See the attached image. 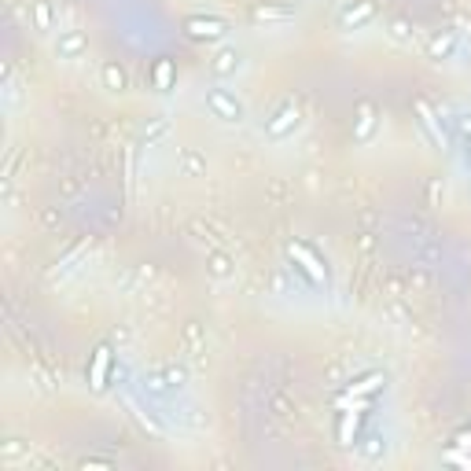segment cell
<instances>
[{"label":"cell","mask_w":471,"mask_h":471,"mask_svg":"<svg viewBox=\"0 0 471 471\" xmlns=\"http://www.w3.org/2000/svg\"><path fill=\"white\" fill-rule=\"evenodd\" d=\"M107 368H111V346H100L92 357V391L107 387Z\"/></svg>","instance_id":"obj_10"},{"label":"cell","mask_w":471,"mask_h":471,"mask_svg":"<svg viewBox=\"0 0 471 471\" xmlns=\"http://www.w3.org/2000/svg\"><path fill=\"white\" fill-rule=\"evenodd\" d=\"M383 453H387V442H383V434H368L365 442H361V457H365L368 464L383 460Z\"/></svg>","instance_id":"obj_13"},{"label":"cell","mask_w":471,"mask_h":471,"mask_svg":"<svg viewBox=\"0 0 471 471\" xmlns=\"http://www.w3.org/2000/svg\"><path fill=\"white\" fill-rule=\"evenodd\" d=\"M52 23H56V15H52V0H34V26L41 30H52Z\"/></svg>","instance_id":"obj_14"},{"label":"cell","mask_w":471,"mask_h":471,"mask_svg":"<svg viewBox=\"0 0 471 471\" xmlns=\"http://www.w3.org/2000/svg\"><path fill=\"white\" fill-rule=\"evenodd\" d=\"M203 166H206V162H203L196 151H188V155H184V170H188V173H203Z\"/></svg>","instance_id":"obj_20"},{"label":"cell","mask_w":471,"mask_h":471,"mask_svg":"<svg viewBox=\"0 0 471 471\" xmlns=\"http://www.w3.org/2000/svg\"><path fill=\"white\" fill-rule=\"evenodd\" d=\"M170 81H173V63H170V59H158V63H155V85L166 92Z\"/></svg>","instance_id":"obj_18"},{"label":"cell","mask_w":471,"mask_h":471,"mask_svg":"<svg viewBox=\"0 0 471 471\" xmlns=\"http://www.w3.org/2000/svg\"><path fill=\"white\" fill-rule=\"evenodd\" d=\"M162 133H166V118H158V122H155V125L148 129V133H144V140H148V144H151V140H158Z\"/></svg>","instance_id":"obj_21"},{"label":"cell","mask_w":471,"mask_h":471,"mask_svg":"<svg viewBox=\"0 0 471 471\" xmlns=\"http://www.w3.org/2000/svg\"><path fill=\"white\" fill-rule=\"evenodd\" d=\"M206 269H210V276H218V280H225V276H232V262H229V254H210Z\"/></svg>","instance_id":"obj_16"},{"label":"cell","mask_w":471,"mask_h":471,"mask_svg":"<svg viewBox=\"0 0 471 471\" xmlns=\"http://www.w3.org/2000/svg\"><path fill=\"white\" fill-rule=\"evenodd\" d=\"M203 100H206V111H210V115H214L218 122H243V103L236 100L229 89L210 85Z\"/></svg>","instance_id":"obj_1"},{"label":"cell","mask_w":471,"mask_h":471,"mask_svg":"<svg viewBox=\"0 0 471 471\" xmlns=\"http://www.w3.org/2000/svg\"><path fill=\"white\" fill-rule=\"evenodd\" d=\"M239 67H243V56L236 52V48H221V52L214 56V63H210V74L214 77H232Z\"/></svg>","instance_id":"obj_8"},{"label":"cell","mask_w":471,"mask_h":471,"mask_svg":"<svg viewBox=\"0 0 471 471\" xmlns=\"http://www.w3.org/2000/svg\"><path fill=\"white\" fill-rule=\"evenodd\" d=\"M372 133H376V107H372V103H361V107H357V129H353V140H357V144H365V140H372Z\"/></svg>","instance_id":"obj_9"},{"label":"cell","mask_w":471,"mask_h":471,"mask_svg":"<svg viewBox=\"0 0 471 471\" xmlns=\"http://www.w3.org/2000/svg\"><path fill=\"white\" fill-rule=\"evenodd\" d=\"M387 34H391L394 41H413V34H416V30L409 26V23H405V19H391V23H387Z\"/></svg>","instance_id":"obj_17"},{"label":"cell","mask_w":471,"mask_h":471,"mask_svg":"<svg viewBox=\"0 0 471 471\" xmlns=\"http://www.w3.org/2000/svg\"><path fill=\"white\" fill-rule=\"evenodd\" d=\"M416 111H420V125H424L427 133L434 137V144H446V133L438 129V122H434V115H431V107H427L424 100H420V103H416Z\"/></svg>","instance_id":"obj_15"},{"label":"cell","mask_w":471,"mask_h":471,"mask_svg":"<svg viewBox=\"0 0 471 471\" xmlns=\"http://www.w3.org/2000/svg\"><path fill=\"white\" fill-rule=\"evenodd\" d=\"M295 15H299L295 4H254V8H251V23L272 26V23H291Z\"/></svg>","instance_id":"obj_6"},{"label":"cell","mask_w":471,"mask_h":471,"mask_svg":"<svg viewBox=\"0 0 471 471\" xmlns=\"http://www.w3.org/2000/svg\"><path fill=\"white\" fill-rule=\"evenodd\" d=\"M299 129V107L295 103H284L276 115L265 122V133L272 137V140H284V137H291Z\"/></svg>","instance_id":"obj_5"},{"label":"cell","mask_w":471,"mask_h":471,"mask_svg":"<svg viewBox=\"0 0 471 471\" xmlns=\"http://www.w3.org/2000/svg\"><path fill=\"white\" fill-rule=\"evenodd\" d=\"M467 203H471V188H467Z\"/></svg>","instance_id":"obj_23"},{"label":"cell","mask_w":471,"mask_h":471,"mask_svg":"<svg viewBox=\"0 0 471 471\" xmlns=\"http://www.w3.org/2000/svg\"><path fill=\"white\" fill-rule=\"evenodd\" d=\"M162 376H166L170 391H181V387H184V379H188V372H184V368H166Z\"/></svg>","instance_id":"obj_19"},{"label":"cell","mask_w":471,"mask_h":471,"mask_svg":"<svg viewBox=\"0 0 471 471\" xmlns=\"http://www.w3.org/2000/svg\"><path fill=\"white\" fill-rule=\"evenodd\" d=\"M100 77H103V89H111V92H125V70L118 67V63H103V70H100Z\"/></svg>","instance_id":"obj_11"},{"label":"cell","mask_w":471,"mask_h":471,"mask_svg":"<svg viewBox=\"0 0 471 471\" xmlns=\"http://www.w3.org/2000/svg\"><path fill=\"white\" fill-rule=\"evenodd\" d=\"M89 48V37L81 34V30H67V34H59V41H56V56L59 59H74V56H81Z\"/></svg>","instance_id":"obj_7"},{"label":"cell","mask_w":471,"mask_h":471,"mask_svg":"<svg viewBox=\"0 0 471 471\" xmlns=\"http://www.w3.org/2000/svg\"><path fill=\"white\" fill-rule=\"evenodd\" d=\"M184 34L191 41H218L229 34V26H225L221 19H210V15H188L184 19Z\"/></svg>","instance_id":"obj_3"},{"label":"cell","mask_w":471,"mask_h":471,"mask_svg":"<svg viewBox=\"0 0 471 471\" xmlns=\"http://www.w3.org/2000/svg\"><path fill=\"white\" fill-rule=\"evenodd\" d=\"M287 254L291 258H295V265L306 272V276H310V280L313 284H324V276H328V272H324V265H320V258L310 251V247H306V243H287Z\"/></svg>","instance_id":"obj_4"},{"label":"cell","mask_w":471,"mask_h":471,"mask_svg":"<svg viewBox=\"0 0 471 471\" xmlns=\"http://www.w3.org/2000/svg\"><path fill=\"white\" fill-rule=\"evenodd\" d=\"M464 148H467V166H471V137H467V144H464Z\"/></svg>","instance_id":"obj_22"},{"label":"cell","mask_w":471,"mask_h":471,"mask_svg":"<svg viewBox=\"0 0 471 471\" xmlns=\"http://www.w3.org/2000/svg\"><path fill=\"white\" fill-rule=\"evenodd\" d=\"M372 19H376V4H372V0H350V4L339 8L335 26H339V30H361V26L372 23Z\"/></svg>","instance_id":"obj_2"},{"label":"cell","mask_w":471,"mask_h":471,"mask_svg":"<svg viewBox=\"0 0 471 471\" xmlns=\"http://www.w3.org/2000/svg\"><path fill=\"white\" fill-rule=\"evenodd\" d=\"M453 48H457L453 34H438V37H431V44H427V56H431V59H449Z\"/></svg>","instance_id":"obj_12"}]
</instances>
